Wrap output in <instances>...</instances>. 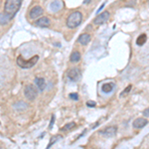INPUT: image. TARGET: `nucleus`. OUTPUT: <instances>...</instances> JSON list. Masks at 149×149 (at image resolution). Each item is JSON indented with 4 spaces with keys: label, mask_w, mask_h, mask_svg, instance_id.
I'll return each instance as SVG.
<instances>
[{
    "label": "nucleus",
    "mask_w": 149,
    "mask_h": 149,
    "mask_svg": "<svg viewBox=\"0 0 149 149\" xmlns=\"http://www.w3.org/2000/svg\"><path fill=\"white\" fill-rule=\"evenodd\" d=\"M21 4H22V0H6L4 5V12L12 19L20 9Z\"/></svg>",
    "instance_id": "obj_1"
},
{
    "label": "nucleus",
    "mask_w": 149,
    "mask_h": 149,
    "mask_svg": "<svg viewBox=\"0 0 149 149\" xmlns=\"http://www.w3.org/2000/svg\"><path fill=\"white\" fill-rule=\"evenodd\" d=\"M81 19H83V15H81V12L74 11L67 19V26L71 29L78 27L81 23Z\"/></svg>",
    "instance_id": "obj_2"
},
{
    "label": "nucleus",
    "mask_w": 149,
    "mask_h": 149,
    "mask_svg": "<svg viewBox=\"0 0 149 149\" xmlns=\"http://www.w3.org/2000/svg\"><path fill=\"white\" fill-rule=\"evenodd\" d=\"M38 60H39V56H37V55L32 57L30 60H24L22 56H19L17 58V65L22 69H30L37 63Z\"/></svg>",
    "instance_id": "obj_3"
},
{
    "label": "nucleus",
    "mask_w": 149,
    "mask_h": 149,
    "mask_svg": "<svg viewBox=\"0 0 149 149\" xmlns=\"http://www.w3.org/2000/svg\"><path fill=\"white\" fill-rule=\"evenodd\" d=\"M24 93H25V97L28 100H34L38 95V91L36 90V88L33 85H28L26 86L25 90H24Z\"/></svg>",
    "instance_id": "obj_4"
},
{
    "label": "nucleus",
    "mask_w": 149,
    "mask_h": 149,
    "mask_svg": "<svg viewBox=\"0 0 149 149\" xmlns=\"http://www.w3.org/2000/svg\"><path fill=\"white\" fill-rule=\"evenodd\" d=\"M109 17H110L109 12V11H104V12H102V14H98L97 17L95 18L93 23H95V25H102V24H104L105 22H107Z\"/></svg>",
    "instance_id": "obj_5"
},
{
    "label": "nucleus",
    "mask_w": 149,
    "mask_h": 149,
    "mask_svg": "<svg viewBox=\"0 0 149 149\" xmlns=\"http://www.w3.org/2000/svg\"><path fill=\"white\" fill-rule=\"evenodd\" d=\"M117 128L115 126H109L104 128L103 130L100 131V134H102L103 136H107V137H112L116 134Z\"/></svg>",
    "instance_id": "obj_6"
},
{
    "label": "nucleus",
    "mask_w": 149,
    "mask_h": 149,
    "mask_svg": "<svg viewBox=\"0 0 149 149\" xmlns=\"http://www.w3.org/2000/svg\"><path fill=\"white\" fill-rule=\"evenodd\" d=\"M80 76H81V73H80V71H79L78 68H73V69H71L68 72L69 80H71V81H78L79 78H80Z\"/></svg>",
    "instance_id": "obj_7"
},
{
    "label": "nucleus",
    "mask_w": 149,
    "mask_h": 149,
    "mask_svg": "<svg viewBox=\"0 0 149 149\" xmlns=\"http://www.w3.org/2000/svg\"><path fill=\"white\" fill-rule=\"evenodd\" d=\"M147 123H148L147 119L143 118V117H139V118H136L135 120L133 121L132 126H133L134 128H136V129H140V128H143V127L145 126Z\"/></svg>",
    "instance_id": "obj_8"
},
{
    "label": "nucleus",
    "mask_w": 149,
    "mask_h": 149,
    "mask_svg": "<svg viewBox=\"0 0 149 149\" xmlns=\"http://www.w3.org/2000/svg\"><path fill=\"white\" fill-rule=\"evenodd\" d=\"M43 14V8L41 6H35L30 10V18L36 19Z\"/></svg>",
    "instance_id": "obj_9"
},
{
    "label": "nucleus",
    "mask_w": 149,
    "mask_h": 149,
    "mask_svg": "<svg viewBox=\"0 0 149 149\" xmlns=\"http://www.w3.org/2000/svg\"><path fill=\"white\" fill-rule=\"evenodd\" d=\"M35 24L37 26H39V27H42V28L49 27L50 26V19L47 18V17H42V18L38 19Z\"/></svg>",
    "instance_id": "obj_10"
},
{
    "label": "nucleus",
    "mask_w": 149,
    "mask_h": 149,
    "mask_svg": "<svg viewBox=\"0 0 149 149\" xmlns=\"http://www.w3.org/2000/svg\"><path fill=\"white\" fill-rule=\"evenodd\" d=\"M35 85L37 86V88H39V91H44L45 86H46V83H45V80L43 78H36L35 79Z\"/></svg>",
    "instance_id": "obj_11"
},
{
    "label": "nucleus",
    "mask_w": 149,
    "mask_h": 149,
    "mask_svg": "<svg viewBox=\"0 0 149 149\" xmlns=\"http://www.w3.org/2000/svg\"><path fill=\"white\" fill-rule=\"evenodd\" d=\"M78 41L81 45H88L91 41V36L88 34H81L80 37H79Z\"/></svg>",
    "instance_id": "obj_12"
},
{
    "label": "nucleus",
    "mask_w": 149,
    "mask_h": 149,
    "mask_svg": "<svg viewBox=\"0 0 149 149\" xmlns=\"http://www.w3.org/2000/svg\"><path fill=\"white\" fill-rule=\"evenodd\" d=\"M70 60H71L72 63H78L81 60V54L79 51H74L72 53L71 57H70Z\"/></svg>",
    "instance_id": "obj_13"
},
{
    "label": "nucleus",
    "mask_w": 149,
    "mask_h": 149,
    "mask_svg": "<svg viewBox=\"0 0 149 149\" xmlns=\"http://www.w3.org/2000/svg\"><path fill=\"white\" fill-rule=\"evenodd\" d=\"M61 7H62V3L60 1H58V0H56V1H54L51 3L50 9H51L52 11L56 12V11H59L60 9H61Z\"/></svg>",
    "instance_id": "obj_14"
},
{
    "label": "nucleus",
    "mask_w": 149,
    "mask_h": 149,
    "mask_svg": "<svg viewBox=\"0 0 149 149\" xmlns=\"http://www.w3.org/2000/svg\"><path fill=\"white\" fill-rule=\"evenodd\" d=\"M11 18L9 15H7L5 12L0 13V24H6L8 21H10Z\"/></svg>",
    "instance_id": "obj_15"
},
{
    "label": "nucleus",
    "mask_w": 149,
    "mask_h": 149,
    "mask_svg": "<svg viewBox=\"0 0 149 149\" xmlns=\"http://www.w3.org/2000/svg\"><path fill=\"white\" fill-rule=\"evenodd\" d=\"M113 88V84L112 83H107V84H103L102 86V90L103 93H110Z\"/></svg>",
    "instance_id": "obj_16"
},
{
    "label": "nucleus",
    "mask_w": 149,
    "mask_h": 149,
    "mask_svg": "<svg viewBox=\"0 0 149 149\" xmlns=\"http://www.w3.org/2000/svg\"><path fill=\"white\" fill-rule=\"evenodd\" d=\"M146 40H147V36H146V34H141L137 38V40H136V44H137L138 46H142V45L145 44Z\"/></svg>",
    "instance_id": "obj_17"
},
{
    "label": "nucleus",
    "mask_w": 149,
    "mask_h": 149,
    "mask_svg": "<svg viewBox=\"0 0 149 149\" xmlns=\"http://www.w3.org/2000/svg\"><path fill=\"white\" fill-rule=\"evenodd\" d=\"M76 126V123L74 122H70V123H67L66 125H65L63 128L61 129L62 131H65V130H69V129H72L74 128V127Z\"/></svg>",
    "instance_id": "obj_18"
},
{
    "label": "nucleus",
    "mask_w": 149,
    "mask_h": 149,
    "mask_svg": "<svg viewBox=\"0 0 149 149\" xmlns=\"http://www.w3.org/2000/svg\"><path fill=\"white\" fill-rule=\"evenodd\" d=\"M131 88H132V86H131V85H129L128 86H127L126 88H124V90H123V92H122V93H120V97H123V95H127V93H128L129 92H130Z\"/></svg>",
    "instance_id": "obj_19"
},
{
    "label": "nucleus",
    "mask_w": 149,
    "mask_h": 149,
    "mask_svg": "<svg viewBox=\"0 0 149 149\" xmlns=\"http://www.w3.org/2000/svg\"><path fill=\"white\" fill-rule=\"evenodd\" d=\"M70 98H72V100H79L78 93H71V95H70Z\"/></svg>",
    "instance_id": "obj_20"
},
{
    "label": "nucleus",
    "mask_w": 149,
    "mask_h": 149,
    "mask_svg": "<svg viewBox=\"0 0 149 149\" xmlns=\"http://www.w3.org/2000/svg\"><path fill=\"white\" fill-rule=\"evenodd\" d=\"M54 121H55V115H52V119H51V122H50V126H49L50 129H51L52 127H53V123H54Z\"/></svg>",
    "instance_id": "obj_21"
},
{
    "label": "nucleus",
    "mask_w": 149,
    "mask_h": 149,
    "mask_svg": "<svg viewBox=\"0 0 149 149\" xmlns=\"http://www.w3.org/2000/svg\"><path fill=\"white\" fill-rule=\"evenodd\" d=\"M143 115H144V116H149V107H148V109H146L143 111Z\"/></svg>",
    "instance_id": "obj_22"
},
{
    "label": "nucleus",
    "mask_w": 149,
    "mask_h": 149,
    "mask_svg": "<svg viewBox=\"0 0 149 149\" xmlns=\"http://www.w3.org/2000/svg\"><path fill=\"white\" fill-rule=\"evenodd\" d=\"M86 104H88V107H95V102H88Z\"/></svg>",
    "instance_id": "obj_23"
},
{
    "label": "nucleus",
    "mask_w": 149,
    "mask_h": 149,
    "mask_svg": "<svg viewBox=\"0 0 149 149\" xmlns=\"http://www.w3.org/2000/svg\"><path fill=\"white\" fill-rule=\"evenodd\" d=\"M103 6H104V4H102V5L100 7V9H98V10H97V13H100V10H102V9L103 8Z\"/></svg>",
    "instance_id": "obj_24"
},
{
    "label": "nucleus",
    "mask_w": 149,
    "mask_h": 149,
    "mask_svg": "<svg viewBox=\"0 0 149 149\" xmlns=\"http://www.w3.org/2000/svg\"><path fill=\"white\" fill-rule=\"evenodd\" d=\"M90 1H91V0H85V3L88 4V3H90Z\"/></svg>",
    "instance_id": "obj_25"
}]
</instances>
